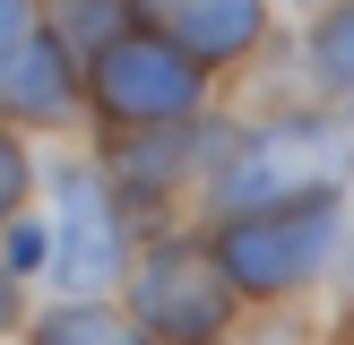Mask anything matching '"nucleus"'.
Instances as JSON below:
<instances>
[{
    "label": "nucleus",
    "instance_id": "1a4fd4ad",
    "mask_svg": "<svg viewBox=\"0 0 354 345\" xmlns=\"http://www.w3.org/2000/svg\"><path fill=\"white\" fill-rule=\"evenodd\" d=\"M311 78H320L328 95H354V0L311 17Z\"/></svg>",
    "mask_w": 354,
    "mask_h": 345
},
{
    "label": "nucleus",
    "instance_id": "20e7f679",
    "mask_svg": "<svg viewBox=\"0 0 354 345\" xmlns=\"http://www.w3.org/2000/svg\"><path fill=\"white\" fill-rule=\"evenodd\" d=\"M130 302H138V328H147V337H165V345H199V337H216L225 310H234V276H225L216 250L165 241V250L138 268Z\"/></svg>",
    "mask_w": 354,
    "mask_h": 345
},
{
    "label": "nucleus",
    "instance_id": "39448f33",
    "mask_svg": "<svg viewBox=\"0 0 354 345\" xmlns=\"http://www.w3.org/2000/svg\"><path fill=\"white\" fill-rule=\"evenodd\" d=\"M52 190H61V207H52V276H61L69 293L113 285L121 276V216H113V199H104V181L86 164H61Z\"/></svg>",
    "mask_w": 354,
    "mask_h": 345
},
{
    "label": "nucleus",
    "instance_id": "9d476101",
    "mask_svg": "<svg viewBox=\"0 0 354 345\" xmlns=\"http://www.w3.org/2000/svg\"><path fill=\"white\" fill-rule=\"evenodd\" d=\"M182 164H190V130H165V138L130 130V147H121V172H130V190H138V199H147V190H165Z\"/></svg>",
    "mask_w": 354,
    "mask_h": 345
},
{
    "label": "nucleus",
    "instance_id": "9b49d317",
    "mask_svg": "<svg viewBox=\"0 0 354 345\" xmlns=\"http://www.w3.org/2000/svg\"><path fill=\"white\" fill-rule=\"evenodd\" d=\"M44 259H52V233H44V224H17V216H9V241H0V268H9V276H35Z\"/></svg>",
    "mask_w": 354,
    "mask_h": 345
},
{
    "label": "nucleus",
    "instance_id": "7ed1b4c3",
    "mask_svg": "<svg viewBox=\"0 0 354 345\" xmlns=\"http://www.w3.org/2000/svg\"><path fill=\"white\" fill-rule=\"evenodd\" d=\"M86 86H95L104 121H121V130H165V121L199 112V61L173 52L156 26H130V34H113V43H95Z\"/></svg>",
    "mask_w": 354,
    "mask_h": 345
},
{
    "label": "nucleus",
    "instance_id": "2eb2a0df",
    "mask_svg": "<svg viewBox=\"0 0 354 345\" xmlns=\"http://www.w3.org/2000/svg\"><path fill=\"white\" fill-rule=\"evenodd\" d=\"M199 345H207V337H199Z\"/></svg>",
    "mask_w": 354,
    "mask_h": 345
},
{
    "label": "nucleus",
    "instance_id": "f8f14e48",
    "mask_svg": "<svg viewBox=\"0 0 354 345\" xmlns=\"http://www.w3.org/2000/svg\"><path fill=\"white\" fill-rule=\"evenodd\" d=\"M26 181H35V164H26V147H17V138L0 130V224L17 216V199H26Z\"/></svg>",
    "mask_w": 354,
    "mask_h": 345
},
{
    "label": "nucleus",
    "instance_id": "0eeeda50",
    "mask_svg": "<svg viewBox=\"0 0 354 345\" xmlns=\"http://www.w3.org/2000/svg\"><path fill=\"white\" fill-rule=\"evenodd\" d=\"M0 95H9L17 121H61L69 95H78V61H69V43L26 26V34H17V52L0 61Z\"/></svg>",
    "mask_w": 354,
    "mask_h": 345
},
{
    "label": "nucleus",
    "instance_id": "f257e3e1",
    "mask_svg": "<svg viewBox=\"0 0 354 345\" xmlns=\"http://www.w3.org/2000/svg\"><path fill=\"white\" fill-rule=\"evenodd\" d=\"M346 172H354V130H337V121H268V130H242L216 155L207 190H216L225 216H242V207H277V199H303V190H337Z\"/></svg>",
    "mask_w": 354,
    "mask_h": 345
},
{
    "label": "nucleus",
    "instance_id": "423d86ee",
    "mask_svg": "<svg viewBox=\"0 0 354 345\" xmlns=\"http://www.w3.org/2000/svg\"><path fill=\"white\" fill-rule=\"evenodd\" d=\"M138 26H156L199 69H225L259 43V0H138Z\"/></svg>",
    "mask_w": 354,
    "mask_h": 345
},
{
    "label": "nucleus",
    "instance_id": "f03ea898",
    "mask_svg": "<svg viewBox=\"0 0 354 345\" xmlns=\"http://www.w3.org/2000/svg\"><path fill=\"white\" fill-rule=\"evenodd\" d=\"M337 250V199L328 190H303V199H277V207H242L234 224L216 233V259L242 293H294L328 268Z\"/></svg>",
    "mask_w": 354,
    "mask_h": 345
},
{
    "label": "nucleus",
    "instance_id": "6e6552de",
    "mask_svg": "<svg viewBox=\"0 0 354 345\" xmlns=\"http://www.w3.org/2000/svg\"><path fill=\"white\" fill-rule=\"evenodd\" d=\"M35 345H147V337H138V328H121L104 302H86V293H78V302H61V310H44V319H35Z\"/></svg>",
    "mask_w": 354,
    "mask_h": 345
},
{
    "label": "nucleus",
    "instance_id": "4468645a",
    "mask_svg": "<svg viewBox=\"0 0 354 345\" xmlns=\"http://www.w3.org/2000/svg\"><path fill=\"white\" fill-rule=\"evenodd\" d=\"M0 328H17V276L0 268Z\"/></svg>",
    "mask_w": 354,
    "mask_h": 345
},
{
    "label": "nucleus",
    "instance_id": "ddd939ff",
    "mask_svg": "<svg viewBox=\"0 0 354 345\" xmlns=\"http://www.w3.org/2000/svg\"><path fill=\"white\" fill-rule=\"evenodd\" d=\"M26 26H35V9H26V0H0V61L17 52V34H26Z\"/></svg>",
    "mask_w": 354,
    "mask_h": 345
}]
</instances>
